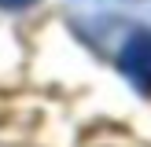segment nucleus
<instances>
[{
  "label": "nucleus",
  "instance_id": "f257e3e1",
  "mask_svg": "<svg viewBox=\"0 0 151 147\" xmlns=\"http://www.w3.org/2000/svg\"><path fill=\"white\" fill-rule=\"evenodd\" d=\"M118 66L133 88L151 96V29H137L118 51Z\"/></svg>",
  "mask_w": 151,
  "mask_h": 147
},
{
  "label": "nucleus",
  "instance_id": "f03ea898",
  "mask_svg": "<svg viewBox=\"0 0 151 147\" xmlns=\"http://www.w3.org/2000/svg\"><path fill=\"white\" fill-rule=\"evenodd\" d=\"M33 0H0V7H11V11H19V7H29Z\"/></svg>",
  "mask_w": 151,
  "mask_h": 147
}]
</instances>
